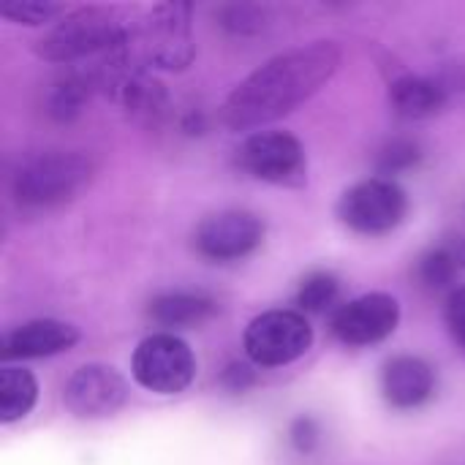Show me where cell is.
<instances>
[{
  "instance_id": "obj_1",
  "label": "cell",
  "mask_w": 465,
  "mask_h": 465,
  "mask_svg": "<svg viewBox=\"0 0 465 465\" xmlns=\"http://www.w3.org/2000/svg\"><path fill=\"white\" fill-rule=\"evenodd\" d=\"M335 41H313L270 57L248 74L223 101L221 120L229 131H253L275 123L313 98L341 68Z\"/></svg>"
},
{
  "instance_id": "obj_2",
  "label": "cell",
  "mask_w": 465,
  "mask_h": 465,
  "mask_svg": "<svg viewBox=\"0 0 465 465\" xmlns=\"http://www.w3.org/2000/svg\"><path fill=\"white\" fill-rule=\"evenodd\" d=\"M131 38V27L114 8L84 5L60 16L35 44V54L46 63H79L87 57H109Z\"/></svg>"
},
{
  "instance_id": "obj_3",
  "label": "cell",
  "mask_w": 465,
  "mask_h": 465,
  "mask_svg": "<svg viewBox=\"0 0 465 465\" xmlns=\"http://www.w3.org/2000/svg\"><path fill=\"white\" fill-rule=\"evenodd\" d=\"M90 177L93 161L87 155L52 150L27 158L16 169L11 180V193L22 210L46 213L76 199L79 191L90 183Z\"/></svg>"
},
{
  "instance_id": "obj_4",
  "label": "cell",
  "mask_w": 465,
  "mask_h": 465,
  "mask_svg": "<svg viewBox=\"0 0 465 465\" xmlns=\"http://www.w3.org/2000/svg\"><path fill=\"white\" fill-rule=\"evenodd\" d=\"M131 52L139 63L163 68V71H183L193 63L196 44L191 33V5L188 3H161L153 5L139 30H131Z\"/></svg>"
},
{
  "instance_id": "obj_5",
  "label": "cell",
  "mask_w": 465,
  "mask_h": 465,
  "mask_svg": "<svg viewBox=\"0 0 465 465\" xmlns=\"http://www.w3.org/2000/svg\"><path fill=\"white\" fill-rule=\"evenodd\" d=\"M134 381L153 395H180L196 379V357L174 332H153L134 349Z\"/></svg>"
},
{
  "instance_id": "obj_6",
  "label": "cell",
  "mask_w": 465,
  "mask_h": 465,
  "mask_svg": "<svg viewBox=\"0 0 465 465\" xmlns=\"http://www.w3.org/2000/svg\"><path fill=\"white\" fill-rule=\"evenodd\" d=\"M313 346V327L300 311H267L256 316L242 335V349L256 368H283L297 362Z\"/></svg>"
},
{
  "instance_id": "obj_7",
  "label": "cell",
  "mask_w": 465,
  "mask_h": 465,
  "mask_svg": "<svg viewBox=\"0 0 465 465\" xmlns=\"http://www.w3.org/2000/svg\"><path fill=\"white\" fill-rule=\"evenodd\" d=\"M409 196L392 177H368L338 199V218L357 234H387L406 221Z\"/></svg>"
},
{
  "instance_id": "obj_8",
  "label": "cell",
  "mask_w": 465,
  "mask_h": 465,
  "mask_svg": "<svg viewBox=\"0 0 465 465\" xmlns=\"http://www.w3.org/2000/svg\"><path fill=\"white\" fill-rule=\"evenodd\" d=\"M237 166L253 180L300 188L308 183V155L289 131H256L237 147Z\"/></svg>"
},
{
  "instance_id": "obj_9",
  "label": "cell",
  "mask_w": 465,
  "mask_h": 465,
  "mask_svg": "<svg viewBox=\"0 0 465 465\" xmlns=\"http://www.w3.org/2000/svg\"><path fill=\"white\" fill-rule=\"evenodd\" d=\"M401 324V302L392 294L384 292H371L357 300L343 302L332 319L330 330L343 346H373L387 341Z\"/></svg>"
},
{
  "instance_id": "obj_10",
  "label": "cell",
  "mask_w": 465,
  "mask_h": 465,
  "mask_svg": "<svg viewBox=\"0 0 465 465\" xmlns=\"http://www.w3.org/2000/svg\"><path fill=\"white\" fill-rule=\"evenodd\" d=\"M125 376L101 362L82 365L63 387V403L76 420H106L128 403Z\"/></svg>"
},
{
  "instance_id": "obj_11",
  "label": "cell",
  "mask_w": 465,
  "mask_h": 465,
  "mask_svg": "<svg viewBox=\"0 0 465 465\" xmlns=\"http://www.w3.org/2000/svg\"><path fill=\"white\" fill-rule=\"evenodd\" d=\"M264 240V223L248 210H221L207 215L193 234L196 251L210 262H237L251 256Z\"/></svg>"
},
{
  "instance_id": "obj_12",
  "label": "cell",
  "mask_w": 465,
  "mask_h": 465,
  "mask_svg": "<svg viewBox=\"0 0 465 465\" xmlns=\"http://www.w3.org/2000/svg\"><path fill=\"white\" fill-rule=\"evenodd\" d=\"M79 343V330L60 319H30L3 338V360H44Z\"/></svg>"
},
{
  "instance_id": "obj_13",
  "label": "cell",
  "mask_w": 465,
  "mask_h": 465,
  "mask_svg": "<svg viewBox=\"0 0 465 465\" xmlns=\"http://www.w3.org/2000/svg\"><path fill=\"white\" fill-rule=\"evenodd\" d=\"M436 392V371L414 354L392 357L381 371V395L392 409L409 411L428 403Z\"/></svg>"
},
{
  "instance_id": "obj_14",
  "label": "cell",
  "mask_w": 465,
  "mask_h": 465,
  "mask_svg": "<svg viewBox=\"0 0 465 465\" xmlns=\"http://www.w3.org/2000/svg\"><path fill=\"white\" fill-rule=\"evenodd\" d=\"M390 106L403 120H428L444 112L447 87L428 76L403 74L390 84Z\"/></svg>"
},
{
  "instance_id": "obj_15",
  "label": "cell",
  "mask_w": 465,
  "mask_h": 465,
  "mask_svg": "<svg viewBox=\"0 0 465 465\" xmlns=\"http://www.w3.org/2000/svg\"><path fill=\"white\" fill-rule=\"evenodd\" d=\"M218 311L215 300L207 294H193V292H169L161 294L150 302L147 316L163 327V332H174L177 330H193L199 324H204L207 319H213Z\"/></svg>"
},
{
  "instance_id": "obj_16",
  "label": "cell",
  "mask_w": 465,
  "mask_h": 465,
  "mask_svg": "<svg viewBox=\"0 0 465 465\" xmlns=\"http://www.w3.org/2000/svg\"><path fill=\"white\" fill-rule=\"evenodd\" d=\"M38 401V381L19 365L0 368V422L14 425L25 420Z\"/></svg>"
},
{
  "instance_id": "obj_17",
  "label": "cell",
  "mask_w": 465,
  "mask_h": 465,
  "mask_svg": "<svg viewBox=\"0 0 465 465\" xmlns=\"http://www.w3.org/2000/svg\"><path fill=\"white\" fill-rule=\"evenodd\" d=\"M93 79L82 71H65L49 84L46 93V114L57 123H71L82 114L90 93H93Z\"/></svg>"
},
{
  "instance_id": "obj_18",
  "label": "cell",
  "mask_w": 465,
  "mask_h": 465,
  "mask_svg": "<svg viewBox=\"0 0 465 465\" xmlns=\"http://www.w3.org/2000/svg\"><path fill=\"white\" fill-rule=\"evenodd\" d=\"M341 294V283L332 272H311L297 292V311L300 313H327Z\"/></svg>"
},
{
  "instance_id": "obj_19",
  "label": "cell",
  "mask_w": 465,
  "mask_h": 465,
  "mask_svg": "<svg viewBox=\"0 0 465 465\" xmlns=\"http://www.w3.org/2000/svg\"><path fill=\"white\" fill-rule=\"evenodd\" d=\"M65 14H68V8L63 3H52V0H5V3H0V16L11 19L16 25H27V27L54 25Z\"/></svg>"
},
{
  "instance_id": "obj_20",
  "label": "cell",
  "mask_w": 465,
  "mask_h": 465,
  "mask_svg": "<svg viewBox=\"0 0 465 465\" xmlns=\"http://www.w3.org/2000/svg\"><path fill=\"white\" fill-rule=\"evenodd\" d=\"M458 256L447 248H430L420 262H417V278L425 289L441 292L455 283L458 278Z\"/></svg>"
},
{
  "instance_id": "obj_21",
  "label": "cell",
  "mask_w": 465,
  "mask_h": 465,
  "mask_svg": "<svg viewBox=\"0 0 465 465\" xmlns=\"http://www.w3.org/2000/svg\"><path fill=\"white\" fill-rule=\"evenodd\" d=\"M218 19L229 33L251 35L267 25V11L262 5H253V3H229L218 11Z\"/></svg>"
},
{
  "instance_id": "obj_22",
  "label": "cell",
  "mask_w": 465,
  "mask_h": 465,
  "mask_svg": "<svg viewBox=\"0 0 465 465\" xmlns=\"http://www.w3.org/2000/svg\"><path fill=\"white\" fill-rule=\"evenodd\" d=\"M420 161H422V150H420L417 142H411V139H392L379 153V172H381V177H392V174L414 169Z\"/></svg>"
},
{
  "instance_id": "obj_23",
  "label": "cell",
  "mask_w": 465,
  "mask_h": 465,
  "mask_svg": "<svg viewBox=\"0 0 465 465\" xmlns=\"http://www.w3.org/2000/svg\"><path fill=\"white\" fill-rule=\"evenodd\" d=\"M444 322H447V330H450V335L455 338V343H460L465 349V286L455 289V292L447 297Z\"/></svg>"
},
{
  "instance_id": "obj_24",
  "label": "cell",
  "mask_w": 465,
  "mask_h": 465,
  "mask_svg": "<svg viewBox=\"0 0 465 465\" xmlns=\"http://www.w3.org/2000/svg\"><path fill=\"white\" fill-rule=\"evenodd\" d=\"M292 444L297 447V452L311 455L319 444V425L311 417H297L292 422Z\"/></svg>"
},
{
  "instance_id": "obj_25",
  "label": "cell",
  "mask_w": 465,
  "mask_h": 465,
  "mask_svg": "<svg viewBox=\"0 0 465 465\" xmlns=\"http://www.w3.org/2000/svg\"><path fill=\"white\" fill-rule=\"evenodd\" d=\"M221 384L229 392H245L256 384V371L248 362H232L223 373H221Z\"/></svg>"
},
{
  "instance_id": "obj_26",
  "label": "cell",
  "mask_w": 465,
  "mask_h": 465,
  "mask_svg": "<svg viewBox=\"0 0 465 465\" xmlns=\"http://www.w3.org/2000/svg\"><path fill=\"white\" fill-rule=\"evenodd\" d=\"M463 262H465V256H463Z\"/></svg>"
}]
</instances>
